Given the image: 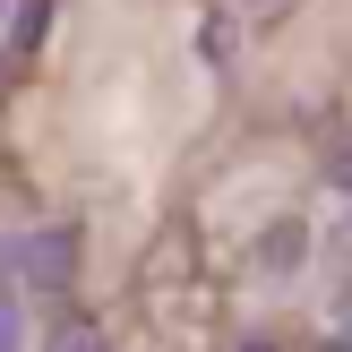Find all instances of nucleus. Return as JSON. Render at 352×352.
<instances>
[{
    "label": "nucleus",
    "instance_id": "4",
    "mask_svg": "<svg viewBox=\"0 0 352 352\" xmlns=\"http://www.w3.org/2000/svg\"><path fill=\"white\" fill-rule=\"evenodd\" d=\"M327 181H336V189H352V138H344L336 155H327Z\"/></svg>",
    "mask_w": 352,
    "mask_h": 352
},
{
    "label": "nucleus",
    "instance_id": "6",
    "mask_svg": "<svg viewBox=\"0 0 352 352\" xmlns=\"http://www.w3.org/2000/svg\"><path fill=\"white\" fill-rule=\"evenodd\" d=\"M241 352H275V344H267V336H258V344H241Z\"/></svg>",
    "mask_w": 352,
    "mask_h": 352
},
{
    "label": "nucleus",
    "instance_id": "3",
    "mask_svg": "<svg viewBox=\"0 0 352 352\" xmlns=\"http://www.w3.org/2000/svg\"><path fill=\"white\" fill-rule=\"evenodd\" d=\"M301 250H309V232H301V223H275V232H267V250H258V258H267L275 275H292V267H301Z\"/></svg>",
    "mask_w": 352,
    "mask_h": 352
},
{
    "label": "nucleus",
    "instance_id": "1",
    "mask_svg": "<svg viewBox=\"0 0 352 352\" xmlns=\"http://www.w3.org/2000/svg\"><path fill=\"white\" fill-rule=\"evenodd\" d=\"M9 258H17V275H26L34 292H60V284H69V267H78V241H69L60 223H52V232H26Z\"/></svg>",
    "mask_w": 352,
    "mask_h": 352
},
{
    "label": "nucleus",
    "instance_id": "5",
    "mask_svg": "<svg viewBox=\"0 0 352 352\" xmlns=\"http://www.w3.org/2000/svg\"><path fill=\"white\" fill-rule=\"evenodd\" d=\"M26 336H17V301H0V352H17Z\"/></svg>",
    "mask_w": 352,
    "mask_h": 352
},
{
    "label": "nucleus",
    "instance_id": "2",
    "mask_svg": "<svg viewBox=\"0 0 352 352\" xmlns=\"http://www.w3.org/2000/svg\"><path fill=\"white\" fill-rule=\"evenodd\" d=\"M43 352H112V344H103V327H95V318H60V327L43 336Z\"/></svg>",
    "mask_w": 352,
    "mask_h": 352
}]
</instances>
